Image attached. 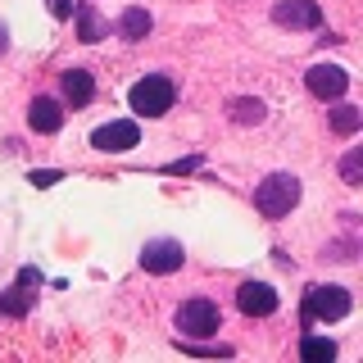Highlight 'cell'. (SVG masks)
<instances>
[{
  "label": "cell",
  "instance_id": "cell-2",
  "mask_svg": "<svg viewBox=\"0 0 363 363\" xmlns=\"http://www.w3.org/2000/svg\"><path fill=\"white\" fill-rule=\"evenodd\" d=\"M173 100H177V86H173V77H164V73H145L141 82L128 91V105H132L136 118H164V113L173 109Z\"/></svg>",
  "mask_w": 363,
  "mask_h": 363
},
{
  "label": "cell",
  "instance_id": "cell-16",
  "mask_svg": "<svg viewBox=\"0 0 363 363\" xmlns=\"http://www.w3.org/2000/svg\"><path fill=\"white\" fill-rule=\"evenodd\" d=\"M300 359H309V363L336 359V340H327V336H304V340H300Z\"/></svg>",
  "mask_w": 363,
  "mask_h": 363
},
{
  "label": "cell",
  "instance_id": "cell-20",
  "mask_svg": "<svg viewBox=\"0 0 363 363\" xmlns=\"http://www.w3.org/2000/svg\"><path fill=\"white\" fill-rule=\"evenodd\" d=\"M18 286H41V272L37 268H23L18 272Z\"/></svg>",
  "mask_w": 363,
  "mask_h": 363
},
{
  "label": "cell",
  "instance_id": "cell-11",
  "mask_svg": "<svg viewBox=\"0 0 363 363\" xmlns=\"http://www.w3.org/2000/svg\"><path fill=\"white\" fill-rule=\"evenodd\" d=\"M28 123H32V132H41V136H50V132H60L64 128V105L55 96H37L28 105Z\"/></svg>",
  "mask_w": 363,
  "mask_h": 363
},
{
  "label": "cell",
  "instance_id": "cell-21",
  "mask_svg": "<svg viewBox=\"0 0 363 363\" xmlns=\"http://www.w3.org/2000/svg\"><path fill=\"white\" fill-rule=\"evenodd\" d=\"M50 14L55 18H68V14H73V0H50Z\"/></svg>",
  "mask_w": 363,
  "mask_h": 363
},
{
  "label": "cell",
  "instance_id": "cell-10",
  "mask_svg": "<svg viewBox=\"0 0 363 363\" xmlns=\"http://www.w3.org/2000/svg\"><path fill=\"white\" fill-rule=\"evenodd\" d=\"M60 91H64V100L73 109H86L91 100H96V77H91L86 68H64V73H60Z\"/></svg>",
  "mask_w": 363,
  "mask_h": 363
},
{
  "label": "cell",
  "instance_id": "cell-1",
  "mask_svg": "<svg viewBox=\"0 0 363 363\" xmlns=\"http://www.w3.org/2000/svg\"><path fill=\"white\" fill-rule=\"evenodd\" d=\"M300 204V177L295 173H268L264 182L255 186V209L264 213V218H286V213Z\"/></svg>",
  "mask_w": 363,
  "mask_h": 363
},
{
  "label": "cell",
  "instance_id": "cell-19",
  "mask_svg": "<svg viewBox=\"0 0 363 363\" xmlns=\"http://www.w3.org/2000/svg\"><path fill=\"white\" fill-rule=\"evenodd\" d=\"M55 182H64V173H60V168H32V186H37V191L55 186Z\"/></svg>",
  "mask_w": 363,
  "mask_h": 363
},
{
  "label": "cell",
  "instance_id": "cell-4",
  "mask_svg": "<svg viewBox=\"0 0 363 363\" xmlns=\"http://www.w3.org/2000/svg\"><path fill=\"white\" fill-rule=\"evenodd\" d=\"M350 313V291L345 286H309L304 291V318L318 323H340Z\"/></svg>",
  "mask_w": 363,
  "mask_h": 363
},
{
  "label": "cell",
  "instance_id": "cell-18",
  "mask_svg": "<svg viewBox=\"0 0 363 363\" xmlns=\"http://www.w3.org/2000/svg\"><path fill=\"white\" fill-rule=\"evenodd\" d=\"M340 177H345V186H363V150L359 145L340 159Z\"/></svg>",
  "mask_w": 363,
  "mask_h": 363
},
{
  "label": "cell",
  "instance_id": "cell-9",
  "mask_svg": "<svg viewBox=\"0 0 363 363\" xmlns=\"http://www.w3.org/2000/svg\"><path fill=\"white\" fill-rule=\"evenodd\" d=\"M272 18L281 28H323V5L318 0H277Z\"/></svg>",
  "mask_w": 363,
  "mask_h": 363
},
{
  "label": "cell",
  "instance_id": "cell-15",
  "mask_svg": "<svg viewBox=\"0 0 363 363\" xmlns=\"http://www.w3.org/2000/svg\"><path fill=\"white\" fill-rule=\"evenodd\" d=\"M363 128V109H354V105H336L332 109V132L336 136H354Z\"/></svg>",
  "mask_w": 363,
  "mask_h": 363
},
{
  "label": "cell",
  "instance_id": "cell-6",
  "mask_svg": "<svg viewBox=\"0 0 363 363\" xmlns=\"http://www.w3.org/2000/svg\"><path fill=\"white\" fill-rule=\"evenodd\" d=\"M182 264H186V250H182V241H173V236H159V241L141 245V268L155 272V277H168V272H177Z\"/></svg>",
  "mask_w": 363,
  "mask_h": 363
},
{
  "label": "cell",
  "instance_id": "cell-22",
  "mask_svg": "<svg viewBox=\"0 0 363 363\" xmlns=\"http://www.w3.org/2000/svg\"><path fill=\"white\" fill-rule=\"evenodd\" d=\"M191 168H200V159H182V164H168V173H191Z\"/></svg>",
  "mask_w": 363,
  "mask_h": 363
},
{
  "label": "cell",
  "instance_id": "cell-12",
  "mask_svg": "<svg viewBox=\"0 0 363 363\" xmlns=\"http://www.w3.org/2000/svg\"><path fill=\"white\" fill-rule=\"evenodd\" d=\"M227 118H232L236 128H259V123L268 118V105L255 100V96H236L232 105H227Z\"/></svg>",
  "mask_w": 363,
  "mask_h": 363
},
{
  "label": "cell",
  "instance_id": "cell-23",
  "mask_svg": "<svg viewBox=\"0 0 363 363\" xmlns=\"http://www.w3.org/2000/svg\"><path fill=\"white\" fill-rule=\"evenodd\" d=\"M5 45H9V28L0 23V55H5Z\"/></svg>",
  "mask_w": 363,
  "mask_h": 363
},
{
  "label": "cell",
  "instance_id": "cell-13",
  "mask_svg": "<svg viewBox=\"0 0 363 363\" xmlns=\"http://www.w3.org/2000/svg\"><path fill=\"white\" fill-rule=\"evenodd\" d=\"M150 28H155V18H150V9H141V5H132V9L118 14V37L123 41H145Z\"/></svg>",
  "mask_w": 363,
  "mask_h": 363
},
{
  "label": "cell",
  "instance_id": "cell-17",
  "mask_svg": "<svg viewBox=\"0 0 363 363\" xmlns=\"http://www.w3.org/2000/svg\"><path fill=\"white\" fill-rule=\"evenodd\" d=\"M28 309H32V291H28V286H14V291L0 295V313H9V318H28Z\"/></svg>",
  "mask_w": 363,
  "mask_h": 363
},
{
  "label": "cell",
  "instance_id": "cell-3",
  "mask_svg": "<svg viewBox=\"0 0 363 363\" xmlns=\"http://www.w3.org/2000/svg\"><path fill=\"white\" fill-rule=\"evenodd\" d=\"M218 327H223V309L213 300H186L177 309L182 340H209V336H218Z\"/></svg>",
  "mask_w": 363,
  "mask_h": 363
},
{
  "label": "cell",
  "instance_id": "cell-5",
  "mask_svg": "<svg viewBox=\"0 0 363 363\" xmlns=\"http://www.w3.org/2000/svg\"><path fill=\"white\" fill-rule=\"evenodd\" d=\"M91 145H96L100 155H128L132 145H141V128H136L132 118H113V123H100V128L91 132Z\"/></svg>",
  "mask_w": 363,
  "mask_h": 363
},
{
  "label": "cell",
  "instance_id": "cell-7",
  "mask_svg": "<svg viewBox=\"0 0 363 363\" xmlns=\"http://www.w3.org/2000/svg\"><path fill=\"white\" fill-rule=\"evenodd\" d=\"M304 86H309L313 100H323V105H327V100H340L350 91V73L340 64H313L309 73H304Z\"/></svg>",
  "mask_w": 363,
  "mask_h": 363
},
{
  "label": "cell",
  "instance_id": "cell-14",
  "mask_svg": "<svg viewBox=\"0 0 363 363\" xmlns=\"http://www.w3.org/2000/svg\"><path fill=\"white\" fill-rule=\"evenodd\" d=\"M105 18H100V9L91 5V0H82V5H77V37H82L86 45H96V41H105Z\"/></svg>",
  "mask_w": 363,
  "mask_h": 363
},
{
  "label": "cell",
  "instance_id": "cell-8",
  "mask_svg": "<svg viewBox=\"0 0 363 363\" xmlns=\"http://www.w3.org/2000/svg\"><path fill=\"white\" fill-rule=\"evenodd\" d=\"M277 304L281 300L268 281H241V286H236V309L245 318H268V313H277Z\"/></svg>",
  "mask_w": 363,
  "mask_h": 363
}]
</instances>
